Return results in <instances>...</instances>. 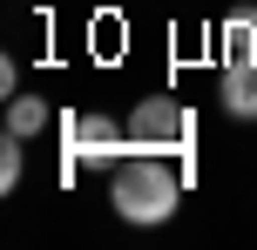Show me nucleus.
Listing matches in <instances>:
<instances>
[{
  "instance_id": "1",
  "label": "nucleus",
  "mask_w": 257,
  "mask_h": 250,
  "mask_svg": "<svg viewBox=\"0 0 257 250\" xmlns=\"http://www.w3.org/2000/svg\"><path fill=\"white\" fill-rule=\"evenodd\" d=\"M108 203H115L122 223H169L183 203V169H169V156H142V149H128V156L108 169Z\"/></svg>"
},
{
  "instance_id": "2",
  "label": "nucleus",
  "mask_w": 257,
  "mask_h": 250,
  "mask_svg": "<svg viewBox=\"0 0 257 250\" xmlns=\"http://www.w3.org/2000/svg\"><path fill=\"white\" fill-rule=\"evenodd\" d=\"M190 108L169 102V95H142L136 108H128V149H142V156H190Z\"/></svg>"
},
{
  "instance_id": "3",
  "label": "nucleus",
  "mask_w": 257,
  "mask_h": 250,
  "mask_svg": "<svg viewBox=\"0 0 257 250\" xmlns=\"http://www.w3.org/2000/svg\"><path fill=\"white\" fill-rule=\"evenodd\" d=\"M61 142H68V176L81 169V162H115L128 156V122L102 115V108H75V115H61Z\"/></svg>"
},
{
  "instance_id": "4",
  "label": "nucleus",
  "mask_w": 257,
  "mask_h": 250,
  "mask_svg": "<svg viewBox=\"0 0 257 250\" xmlns=\"http://www.w3.org/2000/svg\"><path fill=\"white\" fill-rule=\"evenodd\" d=\"M223 115L257 122V61H223Z\"/></svg>"
},
{
  "instance_id": "5",
  "label": "nucleus",
  "mask_w": 257,
  "mask_h": 250,
  "mask_svg": "<svg viewBox=\"0 0 257 250\" xmlns=\"http://www.w3.org/2000/svg\"><path fill=\"white\" fill-rule=\"evenodd\" d=\"M48 102H41V95H7V129L14 135H41V129H48Z\"/></svg>"
},
{
  "instance_id": "6",
  "label": "nucleus",
  "mask_w": 257,
  "mask_h": 250,
  "mask_svg": "<svg viewBox=\"0 0 257 250\" xmlns=\"http://www.w3.org/2000/svg\"><path fill=\"white\" fill-rule=\"evenodd\" d=\"M21 142H27V135H14V129H7V142H0V189H14V183H21V169H27Z\"/></svg>"
}]
</instances>
